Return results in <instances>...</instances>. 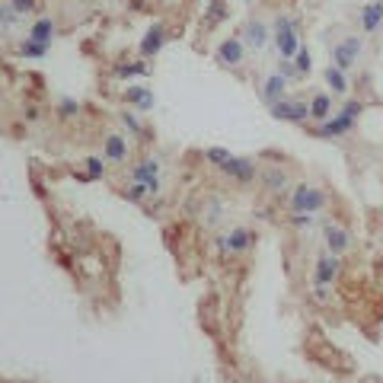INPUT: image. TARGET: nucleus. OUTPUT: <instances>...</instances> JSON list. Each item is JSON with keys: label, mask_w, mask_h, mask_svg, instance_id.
<instances>
[{"label": "nucleus", "mask_w": 383, "mask_h": 383, "mask_svg": "<svg viewBox=\"0 0 383 383\" xmlns=\"http://www.w3.org/2000/svg\"><path fill=\"white\" fill-rule=\"evenodd\" d=\"M365 109H367V106L361 103V99H351V103H345L336 115H332V119L313 125V138H319V140H336V138H345V134H351V128H355L358 119L365 115Z\"/></svg>", "instance_id": "1"}, {"label": "nucleus", "mask_w": 383, "mask_h": 383, "mask_svg": "<svg viewBox=\"0 0 383 383\" xmlns=\"http://www.w3.org/2000/svg\"><path fill=\"white\" fill-rule=\"evenodd\" d=\"M332 284H313V291H310V300L313 304H319V307H326V304H332Z\"/></svg>", "instance_id": "35"}, {"label": "nucleus", "mask_w": 383, "mask_h": 383, "mask_svg": "<svg viewBox=\"0 0 383 383\" xmlns=\"http://www.w3.org/2000/svg\"><path fill=\"white\" fill-rule=\"evenodd\" d=\"M16 55L26 58V61H42V58L48 55V45L32 42V38H19V42H16Z\"/></svg>", "instance_id": "25"}, {"label": "nucleus", "mask_w": 383, "mask_h": 383, "mask_svg": "<svg viewBox=\"0 0 383 383\" xmlns=\"http://www.w3.org/2000/svg\"><path fill=\"white\" fill-rule=\"evenodd\" d=\"M230 157H234V153H230L227 147H217V144H214V147H205V150H201V160H205L208 166H214V169H221Z\"/></svg>", "instance_id": "29"}, {"label": "nucleus", "mask_w": 383, "mask_h": 383, "mask_svg": "<svg viewBox=\"0 0 383 383\" xmlns=\"http://www.w3.org/2000/svg\"><path fill=\"white\" fill-rule=\"evenodd\" d=\"M122 99L128 103V109H134V112H153V106H157L153 90L144 84H128L122 90Z\"/></svg>", "instance_id": "13"}, {"label": "nucleus", "mask_w": 383, "mask_h": 383, "mask_svg": "<svg viewBox=\"0 0 383 383\" xmlns=\"http://www.w3.org/2000/svg\"><path fill=\"white\" fill-rule=\"evenodd\" d=\"M323 80H326V90L332 96H348V90H351L348 74H345V71H338V67H332V64L323 71Z\"/></svg>", "instance_id": "22"}, {"label": "nucleus", "mask_w": 383, "mask_h": 383, "mask_svg": "<svg viewBox=\"0 0 383 383\" xmlns=\"http://www.w3.org/2000/svg\"><path fill=\"white\" fill-rule=\"evenodd\" d=\"M147 74H150L147 58H140V61H128V64H115V67H112V77H115V80H134V77H147Z\"/></svg>", "instance_id": "23"}, {"label": "nucleus", "mask_w": 383, "mask_h": 383, "mask_svg": "<svg viewBox=\"0 0 383 383\" xmlns=\"http://www.w3.org/2000/svg\"><path fill=\"white\" fill-rule=\"evenodd\" d=\"M288 227H294L300 234H310L313 227H323V214H291Z\"/></svg>", "instance_id": "27"}, {"label": "nucleus", "mask_w": 383, "mask_h": 383, "mask_svg": "<svg viewBox=\"0 0 383 383\" xmlns=\"http://www.w3.org/2000/svg\"><path fill=\"white\" fill-rule=\"evenodd\" d=\"M230 16V10H227V0H205V10H201V29L211 32L214 26L227 23Z\"/></svg>", "instance_id": "20"}, {"label": "nucleus", "mask_w": 383, "mask_h": 383, "mask_svg": "<svg viewBox=\"0 0 383 383\" xmlns=\"http://www.w3.org/2000/svg\"><path fill=\"white\" fill-rule=\"evenodd\" d=\"M358 29L361 36H377L383 29V0H371L358 10Z\"/></svg>", "instance_id": "14"}, {"label": "nucleus", "mask_w": 383, "mask_h": 383, "mask_svg": "<svg viewBox=\"0 0 383 383\" xmlns=\"http://www.w3.org/2000/svg\"><path fill=\"white\" fill-rule=\"evenodd\" d=\"M106 163H109V160L106 157H86L84 160V173H80V179H86V182H93V179H103L106 176Z\"/></svg>", "instance_id": "28"}, {"label": "nucleus", "mask_w": 383, "mask_h": 383, "mask_svg": "<svg viewBox=\"0 0 383 383\" xmlns=\"http://www.w3.org/2000/svg\"><path fill=\"white\" fill-rule=\"evenodd\" d=\"M288 80L278 74V71H271V74L262 77V84H259V99L265 106H275L281 103V99H288Z\"/></svg>", "instance_id": "12"}, {"label": "nucleus", "mask_w": 383, "mask_h": 383, "mask_svg": "<svg viewBox=\"0 0 383 383\" xmlns=\"http://www.w3.org/2000/svg\"><path fill=\"white\" fill-rule=\"evenodd\" d=\"M323 246H326V253L332 256H345L351 246H355V236L348 234L342 224H336V221H323Z\"/></svg>", "instance_id": "8"}, {"label": "nucleus", "mask_w": 383, "mask_h": 383, "mask_svg": "<svg viewBox=\"0 0 383 383\" xmlns=\"http://www.w3.org/2000/svg\"><path fill=\"white\" fill-rule=\"evenodd\" d=\"M122 198L125 201H131V205H144V201L150 198V188L140 186V182H128V186L122 188Z\"/></svg>", "instance_id": "30"}, {"label": "nucleus", "mask_w": 383, "mask_h": 383, "mask_svg": "<svg viewBox=\"0 0 383 383\" xmlns=\"http://www.w3.org/2000/svg\"><path fill=\"white\" fill-rule=\"evenodd\" d=\"M332 99H336V96L332 93H326V90H317V93H310V122H326V119H332Z\"/></svg>", "instance_id": "19"}, {"label": "nucleus", "mask_w": 383, "mask_h": 383, "mask_svg": "<svg viewBox=\"0 0 383 383\" xmlns=\"http://www.w3.org/2000/svg\"><path fill=\"white\" fill-rule=\"evenodd\" d=\"M294 64H297L300 80H307V77L313 74V51H310V48L304 45V48L297 51V55H294Z\"/></svg>", "instance_id": "33"}, {"label": "nucleus", "mask_w": 383, "mask_h": 383, "mask_svg": "<svg viewBox=\"0 0 383 383\" xmlns=\"http://www.w3.org/2000/svg\"><path fill=\"white\" fill-rule=\"evenodd\" d=\"M338 275H342V256L323 253L313 265V284H336Z\"/></svg>", "instance_id": "15"}, {"label": "nucleus", "mask_w": 383, "mask_h": 383, "mask_svg": "<svg viewBox=\"0 0 383 383\" xmlns=\"http://www.w3.org/2000/svg\"><path fill=\"white\" fill-rule=\"evenodd\" d=\"M128 134H106L103 138V157L109 160V163H115V166H122V163H128Z\"/></svg>", "instance_id": "17"}, {"label": "nucleus", "mask_w": 383, "mask_h": 383, "mask_svg": "<svg viewBox=\"0 0 383 383\" xmlns=\"http://www.w3.org/2000/svg\"><path fill=\"white\" fill-rule=\"evenodd\" d=\"M26 38H32V42H42V45L51 48V42L58 38V19L55 16H36L32 19V26H29Z\"/></svg>", "instance_id": "18"}, {"label": "nucleus", "mask_w": 383, "mask_h": 383, "mask_svg": "<svg viewBox=\"0 0 383 383\" xmlns=\"http://www.w3.org/2000/svg\"><path fill=\"white\" fill-rule=\"evenodd\" d=\"M119 125H122V131L128 138H140L144 134V122H140V115L134 109H122L119 112Z\"/></svg>", "instance_id": "26"}, {"label": "nucleus", "mask_w": 383, "mask_h": 383, "mask_svg": "<svg viewBox=\"0 0 383 383\" xmlns=\"http://www.w3.org/2000/svg\"><path fill=\"white\" fill-rule=\"evenodd\" d=\"M271 119L278 122H291V125H304L310 119V103H300V99H281V103L269 106Z\"/></svg>", "instance_id": "11"}, {"label": "nucleus", "mask_w": 383, "mask_h": 383, "mask_svg": "<svg viewBox=\"0 0 383 383\" xmlns=\"http://www.w3.org/2000/svg\"><path fill=\"white\" fill-rule=\"evenodd\" d=\"M221 173H224L227 179H234L236 186H249V182L259 179L262 166L256 163V160H249V157H230L224 166H221Z\"/></svg>", "instance_id": "9"}, {"label": "nucleus", "mask_w": 383, "mask_h": 383, "mask_svg": "<svg viewBox=\"0 0 383 383\" xmlns=\"http://www.w3.org/2000/svg\"><path fill=\"white\" fill-rule=\"evenodd\" d=\"M77 115H80V103H77L74 96H61V99H58V119H61V122H71Z\"/></svg>", "instance_id": "32"}, {"label": "nucleus", "mask_w": 383, "mask_h": 383, "mask_svg": "<svg viewBox=\"0 0 383 383\" xmlns=\"http://www.w3.org/2000/svg\"><path fill=\"white\" fill-rule=\"evenodd\" d=\"M240 38L246 42V48H249V51H256V55H259V51H265V48L271 45V26L262 16H249L243 26H240Z\"/></svg>", "instance_id": "6"}, {"label": "nucleus", "mask_w": 383, "mask_h": 383, "mask_svg": "<svg viewBox=\"0 0 383 383\" xmlns=\"http://www.w3.org/2000/svg\"><path fill=\"white\" fill-rule=\"evenodd\" d=\"M23 115H26V122H38V119H42L38 106H26V109H23Z\"/></svg>", "instance_id": "38"}, {"label": "nucleus", "mask_w": 383, "mask_h": 383, "mask_svg": "<svg viewBox=\"0 0 383 383\" xmlns=\"http://www.w3.org/2000/svg\"><path fill=\"white\" fill-rule=\"evenodd\" d=\"M131 182H140V186L150 188V198H160L163 195V160L157 153H147L131 163Z\"/></svg>", "instance_id": "3"}, {"label": "nucleus", "mask_w": 383, "mask_h": 383, "mask_svg": "<svg viewBox=\"0 0 383 383\" xmlns=\"http://www.w3.org/2000/svg\"><path fill=\"white\" fill-rule=\"evenodd\" d=\"M271 48H275L278 58H291V61L304 48L297 19L291 16V13H275V19H271Z\"/></svg>", "instance_id": "2"}, {"label": "nucleus", "mask_w": 383, "mask_h": 383, "mask_svg": "<svg viewBox=\"0 0 383 383\" xmlns=\"http://www.w3.org/2000/svg\"><path fill=\"white\" fill-rule=\"evenodd\" d=\"M338 42H342V45H345L348 51L358 58V61L365 58V36H358V32H348V36H345V38H338Z\"/></svg>", "instance_id": "34"}, {"label": "nucleus", "mask_w": 383, "mask_h": 383, "mask_svg": "<svg viewBox=\"0 0 383 383\" xmlns=\"http://www.w3.org/2000/svg\"><path fill=\"white\" fill-rule=\"evenodd\" d=\"M144 3L147 0H128V10H144Z\"/></svg>", "instance_id": "39"}, {"label": "nucleus", "mask_w": 383, "mask_h": 383, "mask_svg": "<svg viewBox=\"0 0 383 383\" xmlns=\"http://www.w3.org/2000/svg\"><path fill=\"white\" fill-rule=\"evenodd\" d=\"M259 243V234H253L249 227H234V230H227V234H221L214 240V249L221 256H230V259H236V256H246L253 246Z\"/></svg>", "instance_id": "5"}, {"label": "nucleus", "mask_w": 383, "mask_h": 383, "mask_svg": "<svg viewBox=\"0 0 383 383\" xmlns=\"http://www.w3.org/2000/svg\"><path fill=\"white\" fill-rule=\"evenodd\" d=\"M329 195L319 186H310V182H300V186L291 188L288 195V208L291 214H323Z\"/></svg>", "instance_id": "4"}, {"label": "nucleus", "mask_w": 383, "mask_h": 383, "mask_svg": "<svg viewBox=\"0 0 383 383\" xmlns=\"http://www.w3.org/2000/svg\"><path fill=\"white\" fill-rule=\"evenodd\" d=\"M329 64L332 67H338V71H345V74H351L361 61H358L351 51H348L342 42H329Z\"/></svg>", "instance_id": "21"}, {"label": "nucleus", "mask_w": 383, "mask_h": 383, "mask_svg": "<svg viewBox=\"0 0 383 383\" xmlns=\"http://www.w3.org/2000/svg\"><path fill=\"white\" fill-rule=\"evenodd\" d=\"M224 214H227L224 201H221L217 195H211L205 201V208H201V224H205V227H217L221 221H224Z\"/></svg>", "instance_id": "24"}, {"label": "nucleus", "mask_w": 383, "mask_h": 383, "mask_svg": "<svg viewBox=\"0 0 383 383\" xmlns=\"http://www.w3.org/2000/svg\"><path fill=\"white\" fill-rule=\"evenodd\" d=\"M246 42L240 36H230V38H221L214 48V61L221 67H230V71H236V67L246 64Z\"/></svg>", "instance_id": "7"}, {"label": "nucleus", "mask_w": 383, "mask_h": 383, "mask_svg": "<svg viewBox=\"0 0 383 383\" xmlns=\"http://www.w3.org/2000/svg\"><path fill=\"white\" fill-rule=\"evenodd\" d=\"M275 71H278L281 77H284V80H300V74H297V64H294V61H291V58H278V67H275Z\"/></svg>", "instance_id": "37"}, {"label": "nucleus", "mask_w": 383, "mask_h": 383, "mask_svg": "<svg viewBox=\"0 0 383 383\" xmlns=\"http://www.w3.org/2000/svg\"><path fill=\"white\" fill-rule=\"evenodd\" d=\"M169 42V29H166V23H150L147 29H144V36H140V42H138V51H140V58H157L160 51H163V45Z\"/></svg>", "instance_id": "10"}, {"label": "nucleus", "mask_w": 383, "mask_h": 383, "mask_svg": "<svg viewBox=\"0 0 383 383\" xmlns=\"http://www.w3.org/2000/svg\"><path fill=\"white\" fill-rule=\"evenodd\" d=\"M259 182L269 195H291V179L281 166H262Z\"/></svg>", "instance_id": "16"}, {"label": "nucleus", "mask_w": 383, "mask_h": 383, "mask_svg": "<svg viewBox=\"0 0 383 383\" xmlns=\"http://www.w3.org/2000/svg\"><path fill=\"white\" fill-rule=\"evenodd\" d=\"M19 23H23V16H19L16 10H13V7L7 3V0H3V3H0V29H3V32L10 36V32H13V29H16Z\"/></svg>", "instance_id": "31"}, {"label": "nucleus", "mask_w": 383, "mask_h": 383, "mask_svg": "<svg viewBox=\"0 0 383 383\" xmlns=\"http://www.w3.org/2000/svg\"><path fill=\"white\" fill-rule=\"evenodd\" d=\"M7 3L16 10L23 19H29V16H36L38 13V0H7Z\"/></svg>", "instance_id": "36"}]
</instances>
